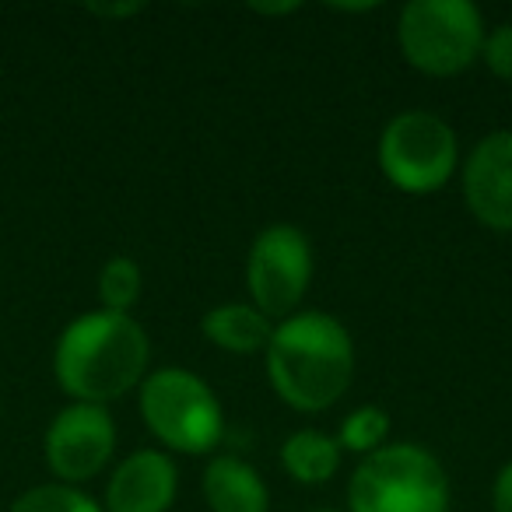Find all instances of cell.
<instances>
[{
	"label": "cell",
	"instance_id": "1",
	"mask_svg": "<svg viewBox=\"0 0 512 512\" xmlns=\"http://www.w3.org/2000/svg\"><path fill=\"white\" fill-rule=\"evenodd\" d=\"M267 372L295 411H327L348 393L355 344L341 320L327 313H292L267 344Z\"/></svg>",
	"mask_w": 512,
	"mask_h": 512
},
{
	"label": "cell",
	"instance_id": "9",
	"mask_svg": "<svg viewBox=\"0 0 512 512\" xmlns=\"http://www.w3.org/2000/svg\"><path fill=\"white\" fill-rule=\"evenodd\" d=\"M463 197L481 225L512 232V130L477 141L463 165Z\"/></svg>",
	"mask_w": 512,
	"mask_h": 512
},
{
	"label": "cell",
	"instance_id": "2",
	"mask_svg": "<svg viewBox=\"0 0 512 512\" xmlns=\"http://www.w3.org/2000/svg\"><path fill=\"white\" fill-rule=\"evenodd\" d=\"M151 344L137 320L123 313H92L60 334L53 369L81 404H106L144 379Z\"/></svg>",
	"mask_w": 512,
	"mask_h": 512
},
{
	"label": "cell",
	"instance_id": "21",
	"mask_svg": "<svg viewBox=\"0 0 512 512\" xmlns=\"http://www.w3.org/2000/svg\"><path fill=\"white\" fill-rule=\"evenodd\" d=\"M320 512H330V509H320Z\"/></svg>",
	"mask_w": 512,
	"mask_h": 512
},
{
	"label": "cell",
	"instance_id": "4",
	"mask_svg": "<svg viewBox=\"0 0 512 512\" xmlns=\"http://www.w3.org/2000/svg\"><path fill=\"white\" fill-rule=\"evenodd\" d=\"M397 39L407 64L449 78L481 57L484 22L470 0H411L400 11Z\"/></svg>",
	"mask_w": 512,
	"mask_h": 512
},
{
	"label": "cell",
	"instance_id": "10",
	"mask_svg": "<svg viewBox=\"0 0 512 512\" xmlns=\"http://www.w3.org/2000/svg\"><path fill=\"white\" fill-rule=\"evenodd\" d=\"M176 488V463L158 449H141L116 467L106 488V505L109 512H169Z\"/></svg>",
	"mask_w": 512,
	"mask_h": 512
},
{
	"label": "cell",
	"instance_id": "15",
	"mask_svg": "<svg viewBox=\"0 0 512 512\" xmlns=\"http://www.w3.org/2000/svg\"><path fill=\"white\" fill-rule=\"evenodd\" d=\"M141 295V267L130 256H113L99 274V299L106 313H123L137 302Z\"/></svg>",
	"mask_w": 512,
	"mask_h": 512
},
{
	"label": "cell",
	"instance_id": "16",
	"mask_svg": "<svg viewBox=\"0 0 512 512\" xmlns=\"http://www.w3.org/2000/svg\"><path fill=\"white\" fill-rule=\"evenodd\" d=\"M11 512H102L81 491L67 488V484H43V488H32L11 505Z\"/></svg>",
	"mask_w": 512,
	"mask_h": 512
},
{
	"label": "cell",
	"instance_id": "6",
	"mask_svg": "<svg viewBox=\"0 0 512 512\" xmlns=\"http://www.w3.org/2000/svg\"><path fill=\"white\" fill-rule=\"evenodd\" d=\"M379 165L404 193H432L456 172V134L442 116L411 109L386 123L379 141Z\"/></svg>",
	"mask_w": 512,
	"mask_h": 512
},
{
	"label": "cell",
	"instance_id": "5",
	"mask_svg": "<svg viewBox=\"0 0 512 512\" xmlns=\"http://www.w3.org/2000/svg\"><path fill=\"white\" fill-rule=\"evenodd\" d=\"M148 428L179 453H207L225 435V414L214 390L186 369H158L141 383Z\"/></svg>",
	"mask_w": 512,
	"mask_h": 512
},
{
	"label": "cell",
	"instance_id": "11",
	"mask_svg": "<svg viewBox=\"0 0 512 512\" xmlns=\"http://www.w3.org/2000/svg\"><path fill=\"white\" fill-rule=\"evenodd\" d=\"M204 498L211 512H267V484L239 456H214L204 470Z\"/></svg>",
	"mask_w": 512,
	"mask_h": 512
},
{
	"label": "cell",
	"instance_id": "13",
	"mask_svg": "<svg viewBox=\"0 0 512 512\" xmlns=\"http://www.w3.org/2000/svg\"><path fill=\"white\" fill-rule=\"evenodd\" d=\"M281 463L285 470L302 484H323L341 470V446L337 439L313 428H302V432L288 435L285 446H281Z\"/></svg>",
	"mask_w": 512,
	"mask_h": 512
},
{
	"label": "cell",
	"instance_id": "19",
	"mask_svg": "<svg viewBox=\"0 0 512 512\" xmlns=\"http://www.w3.org/2000/svg\"><path fill=\"white\" fill-rule=\"evenodd\" d=\"M95 15H106V18H123V15H137L141 11V4H113V8H106V4H92Z\"/></svg>",
	"mask_w": 512,
	"mask_h": 512
},
{
	"label": "cell",
	"instance_id": "14",
	"mask_svg": "<svg viewBox=\"0 0 512 512\" xmlns=\"http://www.w3.org/2000/svg\"><path fill=\"white\" fill-rule=\"evenodd\" d=\"M386 435H390V414L383 407H358L348 418L341 421V432H337V446L341 453H376L386 446Z\"/></svg>",
	"mask_w": 512,
	"mask_h": 512
},
{
	"label": "cell",
	"instance_id": "20",
	"mask_svg": "<svg viewBox=\"0 0 512 512\" xmlns=\"http://www.w3.org/2000/svg\"><path fill=\"white\" fill-rule=\"evenodd\" d=\"M299 4H278V8H271V4H253V11H260V15H288V11H295Z\"/></svg>",
	"mask_w": 512,
	"mask_h": 512
},
{
	"label": "cell",
	"instance_id": "12",
	"mask_svg": "<svg viewBox=\"0 0 512 512\" xmlns=\"http://www.w3.org/2000/svg\"><path fill=\"white\" fill-rule=\"evenodd\" d=\"M200 330L211 344L235 355H253V351L267 348L271 344V320L256 306L246 302H225V306H214L211 313L200 320Z\"/></svg>",
	"mask_w": 512,
	"mask_h": 512
},
{
	"label": "cell",
	"instance_id": "17",
	"mask_svg": "<svg viewBox=\"0 0 512 512\" xmlns=\"http://www.w3.org/2000/svg\"><path fill=\"white\" fill-rule=\"evenodd\" d=\"M481 57L495 78L512 81V22L498 25V29H491L488 36H484Z\"/></svg>",
	"mask_w": 512,
	"mask_h": 512
},
{
	"label": "cell",
	"instance_id": "8",
	"mask_svg": "<svg viewBox=\"0 0 512 512\" xmlns=\"http://www.w3.org/2000/svg\"><path fill=\"white\" fill-rule=\"evenodd\" d=\"M116 428L102 404H74L46 432V460L64 481H88L113 456Z\"/></svg>",
	"mask_w": 512,
	"mask_h": 512
},
{
	"label": "cell",
	"instance_id": "7",
	"mask_svg": "<svg viewBox=\"0 0 512 512\" xmlns=\"http://www.w3.org/2000/svg\"><path fill=\"white\" fill-rule=\"evenodd\" d=\"M249 295L253 306L271 320H288L299 309L302 295L313 278V246L306 232L295 225H271L253 239L249 249Z\"/></svg>",
	"mask_w": 512,
	"mask_h": 512
},
{
	"label": "cell",
	"instance_id": "3",
	"mask_svg": "<svg viewBox=\"0 0 512 512\" xmlns=\"http://www.w3.org/2000/svg\"><path fill=\"white\" fill-rule=\"evenodd\" d=\"M348 502L351 512H449V481L428 449L393 442L358 463Z\"/></svg>",
	"mask_w": 512,
	"mask_h": 512
},
{
	"label": "cell",
	"instance_id": "18",
	"mask_svg": "<svg viewBox=\"0 0 512 512\" xmlns=\"http://www.w3.org/2000/svg\"><path fill=\"white\" fill-rule=\"evenodd\" d=\"M491 502H495V512H512V460L498 470L495 495H491Z\"/></svg>",
	"mask_w": 512,
	"mask_h": 512
}]
</instances>
